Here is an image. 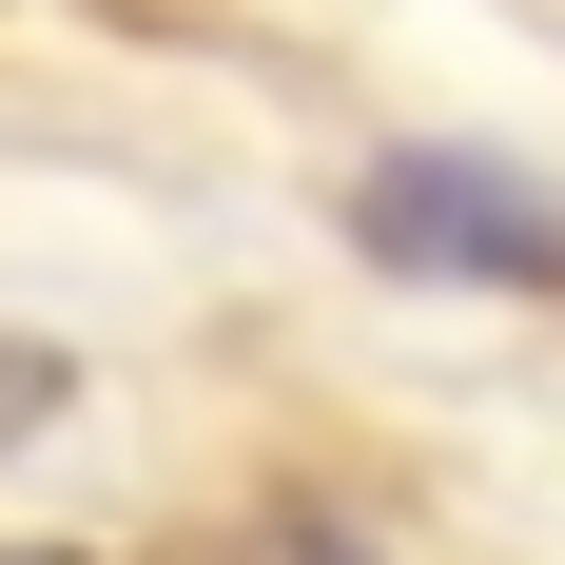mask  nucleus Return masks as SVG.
Returning a JSON list of instances; mask_svg holds the SVG:
<instances>
[{
  "label": "nucleus",
  "instance_id": "1",
  "mask_svg": "<svg viewBox=\"0 0 565 565\" xmlns=\"http://www.w3.org/2000/svg\"><path fill=\"white\" fill-rule=\"evenodd\" d=\"M351 254L371 274H429V292H565V195L508 175V157L409 137V157L351 175Z\"/></svg>",
  "mask_w": 565,
  "mask_h": 565
},
{
  "label": "nucleus",
  "instance_id": "2",
  "mask_svg": "<svg viewBox=\"0 0 565 565\" xmlns=\"http://www.w3.org/2000/svg\"><path fill=\"white\" fill-rule=\"evenodd\" d=\"M58 409H78V351H40V332H0V449H20V429H58Z\"/></svg>",
  "mask_w": 565,
  "mask_h": 565
},
{
  "label": "nucleus",
  "instance_id": "3",
  "mask_svg": "<svg viewBox=\"0 0 565 565\" xmlns=\"http://www.w3.org/2000/svg\"><path fill=\"white\" fill-rule=\"evenodd\" d=\"M0 565H78V546H0Z\"/></svg>",
  "mask_w": 565,
  "mask_h": 565
}]
</instances>
